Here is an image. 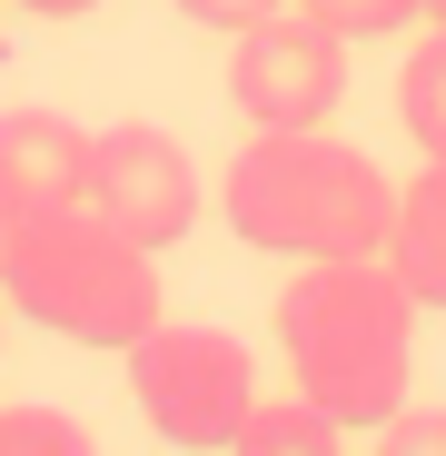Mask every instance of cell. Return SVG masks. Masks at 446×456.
I'll list each match as a JSON object with an SVG mask.
<instances>
[{
  "label": "cell",
  "mask_w": 446,
  "mask_h": 456,
  "mask_svg": "<svg viewBox=\"0 0 446 456\" xmlns=\"http://www.w3.org/2000/svg\"><path fill=\"white\" fill-rule=\"evenodd\" d=\"M417 288L397 278L387 248L357 258H297V278L278 288V347H288V387H308L347 436H367L377 417L407 407L417 377Z\"/></svg>",
  "instance_id": "1"
},
{
  "label": "cell",
  "mask_w": 446,
  "mask_h": 456,
  "mask_svg": "<svg viewBox=\"0 0 446 456\" xmlns=\"http://www.w3.org/2000/svg\"><path fill=\"white\" fill-rule=\"evenodd\" d=\"M218 218L288 268L297 258H357V248H387L397 179L328 129H248V149L218 169Z\"/></svg>",
  "instance_id": "2"
},
{
  "label": "cell",
  "mask_w": 446,
  "mask_h": 456,
  "mask_svg": "<svg viewBox=\"0 0 446 456\" xmlns=\"http://www.w3.org/2000/svg\"><path fill=\"white\" fill-rule=\"evenodd\" d=\"M0 297L40 338L129 357L159 328V248H139L129 228H109L90 199H69L50 218H20V258H11V288Z\"/></svg>",
  "instance_id": "3"
},
{
  "label": "cell",
  "mask_w": 446,
  "mask_h": 456,
  "mask_svg": "<svg viewBox=\"0 0 446 456\" xmlns=\"http://www.w3.org/2000/svg\"><path fill=\"white\" fill-rule=\"evenodd\" d=\"M248 397H258V367H248V347L229 338V328H149L139 347H129V407L149 417V436H169V446H229L239 436V417H248Z\"/></svg>",
  "instance_id": "4"
},
{
  "label": "cell",
  "mask_w": 446,
  "mask_h": 456,
  "mask_svg": "<svg viewBox=\"0 0 446 456\" xmlns=\"http://www.w3.org/2000/svg\"><path fill=\"white\" fill-rule=\"evenodd\" d=\"M337 100H347V40L297 0L229 40V110L248 129H328Z\"/></svg>",
  "instance_id": "5"
},
{
  "label": "cell",
  "mask_w": 446,
  "mask_h": 456,
  "mask_svg": "<svg viewBox=\"0 0 446 456\" xmlns=\"http://www.w3.org/2000/svg\"><path fill=\"white\" fill-rule=\"evenodd\" d=\"M80 199H90L109 228H129L139 248H179L189 228H199V208H208L199 159H189L159 119L90 129V179H80Z\"/></svg>",
  "instance_id": "6"
},
{
  "label": "cell",
  "mask_w": 446,
  "mask_h": 456,
  "mask_svg": "<svg viewBox=\"0 0 446 456\" xmlns=\"http://www.w3.org/2000/svg\"><path fill=\"white\" fill-rule=\"evenodd\" d=\"M90 179V129L60 110H0V208L11 218H50Z\"/></svg>",
  "instance_id": "7"
},
{
  "label": "cell",
  "mask_w": 446,
  "mask_h": 456,
  "mask_svg": "<svg viewBox=\"0 0 446 456\" xmlns=\"http://www.w3.org/2000/svg\"><path fill=\"white\" fill-rule=\"evenodd\" d=\"M387 258H397V278L417 288V308H426V318H446V159H426V169L397 189Z\"/></svg>",
  "instance_id": "8"
},
{
  "label": "cell",
  "mask_w": 446,
  "mask_h": 456,
  "mask_svg": "<svg viewBox=\"0 0 446 456\" xmlns=\"http://www.w3.org/2000/svg\"><path fill=\"white\" fill-rule=\"evenodd\" d=\"M337 436H347V427H337L308 387H288V397H248V417H239L229 446H239V456H328Z\"/></svg>",
  "instance_id": "9"
},
{
  "label": "cell",
  "mask_w": 446,
  "mask_h": 456,
  "mask_svg": "<svg viewBox=\"0 0 446 456\" xmlns=\"http://www.w3.org/2000/svg\"><path fill=\"white\" fill-rule=\"evenodd\" d=\"M397 119H407V139H417V159H446V30L407 50V69H397Z\"/></svg>",
  "instance_id": "10"
},
{
  "label": "cell",
  "mask_w": 446,
  "mask_h": 456,
  "mask_svg": "<svg viewBox=\"0 0 446 456\" xmlns=\"http://www.w3.org/2000/svg\"><path fill=\"white\" fill-rule=\"evenodd\" d=\"M308 20H328L337 40H397V30H417L426 20V0H297Z\"/></svg>",
  "instance_id": "11"
},
{
  "label": "cell",
  "mask_w": 446,
  "mask_h": 456,
  "mask_svg": "<svg viewBox=\"0 0 446 456\" xmlns=\"http://www.w3.org/2000/svg\"><path fill=\"white\" fill-rule=\"evenodd\" d=\"M0 456H90V436L60 407H0Z\"/></svg>",
  "instance_id": "12"
},
{
  "label": "cell",
  "mask_w": 446,
  "mask_h": 456,
  "mask_svg": "<svg viewBox=\"0 0 446 456\" xmlns=\"http://www.w3.org/2000/svg\"><path fill=\"white\" fill-rule=\"evenodd\" d=\"M367 446H377V456H446V407H397V417H377V427H367Z\"/></svg>",
  "instance_id": "13"
},
{
  "label": "cell",
  "mask_w": 446,
  "mask_h": 456,
  "mask_svg": "<svg viewBox=\"0 0 446 456\" xmlns=\"http://www.w3.org/2000/svg\"><path fill=\"white\" fill-rule=\"evenodd\" d=\"M268 11H288V0H179V20H199V30H218V40H239V30L268 20Z\"/></svg>",
  "instance_id": "14"
},
{
  "label": "cell",
  "mask_w": 446,
  "mask_h": 456,
  "mask_svg": "<svg viewBox=\"0 0 446 456\" xmlns=\"http://www.w3.org/2000/svg\"><path fill=\"white\" fill-rule=\"evenodd\" d=\"M11 11H30V20H90L100 0H11Z\"/></svg>",
  "instance_id": "15"
},
{
  "label": "cell",
  "mask_w": 446,
  "mask_h": 456,
  "mask_svg": "<svg viewBox=\"0 0 446 456\" xmlns=\"http://www.w3.org/2000/svg\"><path fill=\"white\" fill-rule=\"evenodd\" d=\"M11 258H20V218L0 208V288H11Z\"/></svg>",
  "instance_id": "16"
},
{
  "label": "cell",
  "mask_w": 446,
  "mask_h": 456,
  "mask_svg": "<svg viewBox=\"0 0 446 456\" xmlns=\"http://www.w3.org/2000/svg\"><path fill=\"white\" fill-rule=\"evenodd\" d=\"M426 30H446V0H426Z\"/></svg>",
  "instance_id": "17"
}]
</instances>
